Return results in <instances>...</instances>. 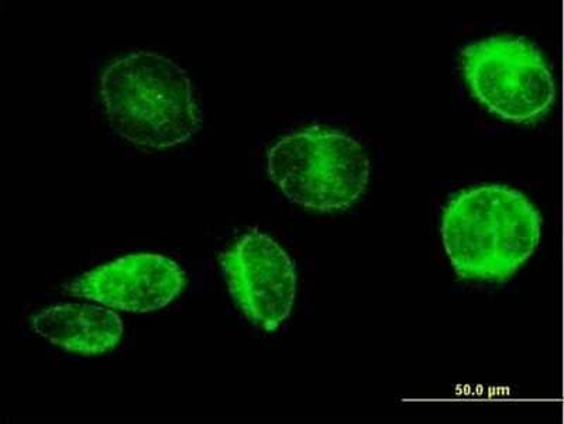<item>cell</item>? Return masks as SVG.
<instances>
[{
    "label": "cell",
    "mask_w": 564,
    "mask_h": 424,
    "mask_svg": "<svg viewBox=\"0 0 564 424\" xmlns=\"http://www.w3.org/2000/svg\"><path fill=\"white\" fill-rule=\"evenodd\" d=\"M542 219L520 191L485 185L456 195L443 215L442 236L458 276L506 281L536 251Z\"/></svg>",
    "instance_id": "6da1fadb"
},
{
    "label": "cell",
    "mask_w": 564,
    "mask_h": 424,
    "mask_svg": "<svg viewBox=\"0 0 564 424\" xmlns=\"http://www.w3.org/2000/svg\"><path fill=\"white\" fill-rule=\"evenodd\" d=\"M100 94L110 128L139 148H176L199 130L188 74L164 55L135 52L113 61Z\"/></svg>",
    "instance_id": "7a4b0ae2"
},
{
    "label": "cell",
    "mask_w": 564,
    "mask_h": 424,
    "mask_svg": "<svg viewBox=\"0 0 564 424\" xmlns=\"http://www.w3.org/2000/svg\"><path fill=\"white\" fill-rule=\"evenodd\" d=\"M267 171L294 204L335 211L350 208L365 194L370 160L344 131L310 128L276 141L267 154Z\"/></svg>",
    "instance_id": "3957f363"
},
{
    "label": "cell",
    "mask_w": 564,
    "mask_h": 424,
    "mask_svg": "<svg viewBox=\"0 0 564 424\" xmlns=\"http://www.w3.org/2000/svg\"><path fill=\"white\" fill-rule=\"evenodd\" d=\"M462 70L478 102L502 119L541 118L555 98L553 75L541 50L516 35H491L462 50Z\"/></svg>",
    "instance_id": "277c9868"
},
{
    "label": "cell",
    "mask_w": 564,
    "mask_h": 424,
    "mask_svg": "<svg viewBox=\"0 0 564 424\" xmlns=\"http://www.w3.org/2000/svg\"><path fill=\"white\" fill-rule=\"evenodd\" d=\"M231 297L256 327L274 331L289 319L296 300V270L270 236L251 231L220 257Z\"/></svg>",
    "instance_id": "5b68a950"
},
{
    "label": "cell",
    "mask_w": 564,
    "mask_h": 424,
    "mask_svg": "<svg viewBox=\"0 0 564 424\" xmlns=\"http://www.w3.org/2000/svg\"><path fill=\"white\" fill-rule=\"evenodd\" d=\"M186 285L185 272L159 254H132L87 272L65 294L130 313L163 309Z\"/></svg>",
    "instance_id": "8992f818"
},
{
    "label": "cell",
    "mask_w": 564,
    "mask_h": 424,
    "mask_svg": "<svg viewBox=\"0 0 564 424\" xmlns=\"http://www.w3.org/2000/svg\"><path fill=\"white\" fill-rule=\"evenodd\" d=\"M32 327L40 337L80 356L104 355L119 345L122 319L113 311L90 303H68L35 315Z\"/></svg>",
    "instance_id": "52a82bcc"
}]
</instances>
